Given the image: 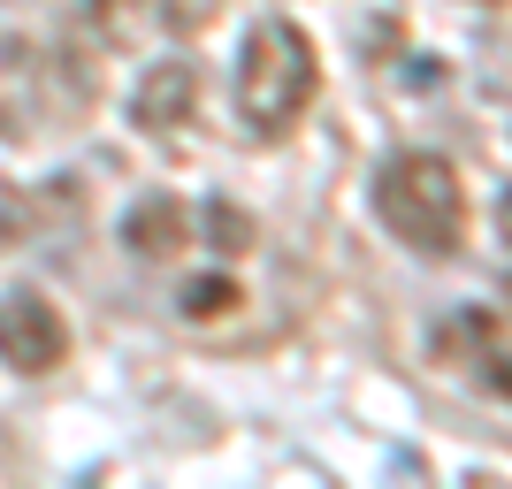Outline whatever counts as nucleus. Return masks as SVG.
Instances as JSON below:
<instances>
[{"instance_id":"nucleus-1","label":"nucleus","mask_w":512,"mask_h":489,"mask_svg":"<svg viewBox=\"0 0 512 489\" xmlns=\"http://www.w3.org/2000/svg\"><path fill=\"white\" fill-rule=\"evenodd\" d=\"M321 92V54L291 16H260L237 46V77H230V115L245 138L276 146L306 123V107Z\"/></svg>"},{"instance_id":"nucleus-2","label":"nucleus","mask_w":512,"mask_h":489,"mask_svg":"<svg viewBox=\"0 0 512 489\" xmlns=\"http://www.w3.org/2000/svg\"><path fill=\"white\" fill-rule=\"evenodd\" d=\"M367 199H375V222L421 260H451L459 237H467V184L444 153H421V146L390 153Z\"/></svg>"},{"instance_id":"nucleus-3","label":"nucleus","mask_w":512,"mask_h":489,"mask_svg":"<svg viewBox=\"0 0 512 489\" xmlns=\"http://www.w3.org/2000/svg\"><path fill=\"white\" fill-rule=\"evenodd\" d=\"M92 115V62L69 46L0 39V138L31 146L46 130H69Z\"/></svg>"},{"instance_id":"nucleus-4","label":"nucleus","mask_w":512,"mask_h":489,"mask_svg":"<svg viewBox=\"0 0 512 489\" xmlns=\"http://www.w3.org/2000/svg\"><path fill=\"white\" fill-rule=\"evenodd\" d=\"M0 360L16 375H54L69 360V321L54 298L39 291H8L0 298Z\"/></svg>"},{"instance_id":"nucleus-5","label":"nucleus","mask_w":512,"mask_h":489,"mask_svg":"<svg viewBox=\"0 0 512 489\" xmlns=\"http://www.w3.org/2000/svg\"><path fill=\"white\" fill-rule=\"evenodd\" d=\"M192 107H199V69L184 62V54H169V62H153L146 77H138L130 123L146 130V138H176V130L192 123Z\"/></svg>"},{"instance_id":"nucleus-6","label":"nucleus","mask_w":512,"mask_h":489,"mask_svg":"<svg viewBox=\"0 0 512 489\" xmlns=\"http://www.w3.org/2000/svg\"><path fill=\"white\" fill-rule=\"evenodd\" d=\"M192 245V207L176 192H146L138 207L123 214V253H138V260H176Z\"/></svg>"},{"instance_id":"nucleus-7","label":"nucleus","mask_w":512,"mask_h":489,"mask_svg":"<svg viewBox=\"0 0 512 489\" xmlns=\"http://www.w3.org/2000/svg\"><path fill=\"white\" fill-rule=\"evenodd\" d=\"M237 298L245 291H237L230 276H192L176 306H184V321H222V314H237Z\"/></svg>"},{"instance_id":"nucleus-8","label":"nucleus","mask_w":512,"mask_h":489,"mask_svg":"<svg viewBox=\"0 0 512 489\" xmlns=\"http://www.w3.org/2000/svg\"><path fill=\"white\" fill-rule=\"evenodd\" d=\"M207 245L214 253H245L253 245V214L230 207V199H207Z\"/></svg>"},{"instance_id":"nucleus-9","label":"nucleus","mask_w":512,"mask_h":489,"mask_svg":"<svg viewBox=\"0 0 512 489\" xmlns=\"http://www.w3.org/2000/svg\"><path fill=\"white\" fill-rule=\"evenodd\" d=\"M222 8H230V0H161V23H169L176 39H199V31H207Z\"/></svg>"},{"instance_id":"nucleus-10","label":"nucleus","mask_w":512,"mask_h":489,"mask_svg":"<svg viewBox=\"0 0 512 489\" xmlns=\"http://www.w3.org/2000/svg\"><path fill=\"white\" fill-rule=\"evenodd\" d=\"M69 8H77L92 31H123V23L138 16V0H69Z\"/></svg>"},{"instance_id":"nucleus-11","label":"nucleus","mask_w":512,"mask_h":489,"mask_svg":"<svg viewBox=\"0 0 512 489\" xmlns=\"http://www.w3.org/2000/svg\"><path fill=\"white\" fill-rule=\"evenodd\" d=\"M482 375H490V390L512 398V344H497L490 329H482Z\"/></svg>"},{"instance_id":"nucleus-12","label":"nucleus","mask_w":512,"mask_h":489,"mask_svg":"<svg viewBox=\"0 0 512 489\" xmlns=\"http://www.w3.org/2000/svg\"><path fill=\"white\" fill-rule=\"evenodd\" d=\"M16 230H23V207H16V199H0V253L16 245Z\"/></svg>"},{"instance_id":"nucleus-13","label":"nucleus","mask_w":512,"mask_h":489,"mask_svg":"<svg viewBox=\"0 0 512 489\" xmlns=\"http://www.w3.org/2000/svg\"><path fill=\"white\" fill-rule=\"evenodd\" d=\"M497 237L512 245V184H505V199H497Z\"/></svg>"},{"instance_id":"nucleus-14","label":"nucleus","mask_w":512,"mask_h":489,"mask_svg":"<svg viewBox=\"0 0 512 489\" xmlns=\"http://www.w3.org/2000/svg\"><path fill=\"white\" fill-rule=\"evenodd\" d=\"M505 306H512V276H505Z\"/></svg>"}]
</instances>
